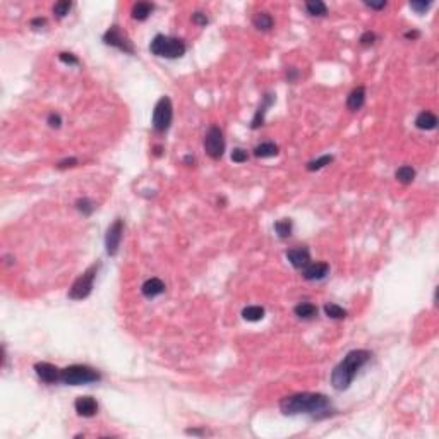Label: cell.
<instances>
[{"mask_svg":"<svg viewBox=\"0 0 439 439\" xmlns=\"http://www.w3.org/2000/svg\"><path fill=\"white\" fill-rule=\"evenodd\" d=\"M172 120H174V107L168 96H161L156 102L155 110H153V129L158 134H165L170 129Z\"/></svg>","mask_w":439,"mask_h":439,"instance_id":"cell-6","label":"cell"},{"mask_svg":"<svg viewBox=\"0 0 439 439\" xmlns=\"http://www.w3.org/2000/svg\"><path fill=\"white\" fill-rule=\"evenodd\" d=\"M71 9H72V2H69V0H60V2H57L55 6H53V14H55V17H58V19H62V17H65L69 14Z\"/></svg>","mask_w":439,"mask_h":439,"instance_id":"cell-29","label":"cell"},{"mask_svg":"<svg viewBox=\"0 0 439 439\" xmlns=\"http://www.w3.org/2000/svg\"><path fill=\"white\" fill-rule=\"evenodd\" d=\"M247 158H249V155H247L246 149L235 148L233 151H232V160H233L235 163H244V161H247Z\"/></svg>","mask_w":439,"mask_h":439,"instance_id":"cell-33","label":"cell"},{"mask_svg":"<svg viewBox=\"0 0 439 439\" xmlns=\"http://www.w3.org/2000/svg\"><path fill=\"white\" fill-rule=\"evenodd\" d=\"M252 24H254V28L259 29V31H269L271 28H273L275 21H273V16H271L269 12L261 11L252 17Z\"/></svg>","mask_w":439,"mask_h":439,"instance_id":"cell-19","label":"cell"},{"mask_svg":"<svg viewBox=\"0 0 439 439\" xmlns=\"http://www.w3.org/2000/svg\"><path fill=\"white\" fill-rule=\"evenodd\" d=\"M376 40H378V36H376L374 31H364L359 38V43L364 45V47H369V45H373Z\"/></svg>","mask_w":439,"mask_h":439,"instance_id":"cell-32","label":"cell"},{"mask_svg":"<svg viewBox=\"0 0 439 439\" xmlns=\"http://www.w3.org/2000/svg\"><path fill=\"white\" fill-rule=\"evenodd\" d=\"M293 312H295V316H298L300 319H312L318 316V307L314 304H311V302H300V304H297L293 307Z\"/></svg>","mask_w":439,"mask_h":439,"instance_id":"cell-21","label":"cell"},{"mask_svg":"<svg viewBox=\"0 0 439 439\" xmlns=\"http://www.w3.org/2000/svg\"><path fill=\"white\" fill-rule=\"evenodd\" d=\"M184 163H185V165H194V163H196V158L191 156V155H187L184 158Z\"/></svg>","mask_w":439,"mask_h":439,"instance_id":"cell-42","label":"cell"},{"mask_svg":"<svg viewBox=\"0 0 439 439\" xmlns=\"http://www.w3.org/2000/svg\"><path fill=\"white\" fill-rule=\"evenodd\" d=\"M436 125H437V117L429 110L420 112L417 115V119H415V127L420 130H432V129H436Z\"/></svg>","mask_w":439,"mask_h":439,"instance_id":"cell-17","label":"cell"},{"mask_svg":"<svg viewBox=\"0 0 439 439\" xmlns=\"http://www.w3.org/2000/svg\"><path fill=\"white\" fill-rule=\"evenodd\" d=\"M161 151H163L161 146H155V148H153V155H155V156H161Z\"/></svg>","mask_w":439,"mask_h":439,"instance_id":"cell-43","label":"cell"},{"mask_svg":"<svg viewBox=\"0 0 439 439\" xmlns=\"http://www.w3.org/2000/svg\"><path fill=\"white\" fill-rule=\"evenodd\" d=\"M205 151L211 160H220L225 153V138L218 125H211L205 134Z\"/></svg>","mask_w":439,"mask_h":439,"instance_id":"cell-7","label":"cell"},{"mask_svg":"<svg viewBox=\"0 0 439 439\" xmlns=\"http://www.w3.org/2000/svg\"><path fill=\"white\" fill-rule=\"evenodd\" d=\"M45 24H47V19H45V17H36V19L31 21V26H33V28H42Z\"/></svg>","mask_w":439,"mask_h":439,"instance_id":"cell-40","label":"cell"},{"mask_svg":"<svg viewBox=\"0 0 439 439\" xmlns=\"http://www.w3.org/2000/svg\"><path fill=\"white\" fill-rule=\"evenodd\" d=\"M275 99H277V98H275L273 93H264V94H262L261 105L257 107L256 114H254V117H252V120H251V129L252 130H256V129H259L261 125H264L266 112H268V108L275 103Z\"/></svg>","mask_w":439,"mask_h":439,"instance_id":"cell-12","label":"cell"},{"mask_svg":"<svg viewBox=\"0 0 439 439\" xmlns=\"http://www.w3.org/2000/svg\"><path fill=\"white\" fill-rule=\"evenodd\" d=\"M328 275H329L328 262H309L306 268H302V277L307 282H319V280H324Z\"/></svg>","mask_w":439,"mask_h":439,"instance_id":"cell-11","label":"cell"},{"mask_svg":"<svg viewBox=\"0 0 439 439\" xmlns=\"http://www.w3.org/2000/svg\"><path fill=\"white\" fill-rule=\"evenodd\" d=\"M292 230H293V221L290 218H283V220H278L275 223V232L280 239H288L292 235Z\"/></svg>","mask_w":439,"mask_h":439,"instance_id":"cell-24","label":"cell"},{"mask_svg":"<svg viewBox=\"0 0 439 439\" xmlns=\"http://www.w3.org/2000/svg\"><path fill=\"white\" fill-rule=\"evenodd\" d=\"M102 381V373L94 367L83 364H74L69 367L62 369L60 373V383L67 384V386H81V384L98 383Z\"/></svg>","mask_w":439,"mask_h":439,"instance_id":"cell-3","label":"cell"},{"mask_svg":"<svg viewBox=\"0 0 439 439\" xmlns=\"http://www.w3.org/2000/svg\"><path fill=\"white\" fill-rule=\"evenodd\" d=\"M122 237H124V220L117 218L114 223L108 227L107 233H105V251L108 256H117L120 249V242Z\"/></svg>","mask_w":439,"mask_h":439,"instance_id":"cell-9","label":"cell"},{"mask_svg":"<svg viewBox=\"0 0 439 439\" xmlns=\"http://www.w3.org/2000/svg\"><path fill=\"white\" fill-rule=\"evenodd\" d=\"M242 318L246 321H251V323H257L264 318V307L261 306H249L242 311Z\"/></svg>","mask_w":439,"mask_h":439,"instance_id":"cell-23","label":"cell"},{"mask_svg":"<svg viewBox=\"0 0 439 439\" xmlns=\"http://www.w3.org/2000/svg\"><path fill=\"white\" fill-rule=\"evenodd\" d=\"M324 314L328 316V318H331V319H345L348 312L343 309V307L338 306V304L329 302V304L324 306Z\"/></svg>","mask_w":439,"mask_h":439,"instance_id":"cell-26","label":"cell"},{"mask_svg":"<svg viewBox=\"0 0 439 439\" xmlns=\"http://www.w3.org/2000/svg\"><path fill=\"white\" fill-rule=\"evenodd\" d=\"M278 153H280V148L275 143H271V141L261 143V144H257V146L254 148V156L256 158H273V156H277Z\"/></svg>","mask_w":439,"mask_h":439,"instance_id":"cell-20","label":"cell"},{"mask_svg":"<svg viewBox=\"0 0 439 439\" xmlns=\"http://www.w3.org/2000/svg\"><path fill=\"white\" fill-rule=\"evenodd\" d=\"M287 259L295 269H302L311 262V251L307 247L288 249V251H287Z\"/></svg>","mask_w":439,"mask_h":439,"instance_id":"cell-13","label":"cell"},{"mask_svg":"<svg viewBox=\"0 0 439 439\" xmlns=\"http://www.w3.org/2000/svg\"><path fill=\"white\" fill-rule=\"evenodd\" d=\"M333 160H334L333 155H323V156H319L318 160H312L307 163L306 168L309 172H318L321 168H324L326 165H329V163H333Z\"/></svg>","mask_w":439,"mask_h":439,"instance_id":"cell-27","label":"cell"},{"mask_svg":"<svg viewBox=\"0 0 439 439\" xmlns=\"http://www.w3.org/2000/svg\"><path fill=\"white\" fill-rule=\"evenodd\" d=\"M306 11L309 12L311 16H316V17H323L328 14V7H326V4L321 2V0H309V2H306Z\"/></svg>","mask_w":439,"mask_h":439,"instance_id":"cell-25","label":"cell"},{"mask_svg":"<svg viewBox=\"0 0 439 439\" xmlns=\"http://www.w3.org/2000/svg\"><path fill=\"white\" fill-rule=\"evenodd\" d=\"M35 373L38 376L42 381L48 383V384H53V383H58L60 381V373L62 369H58L57 365L53 364H48V362H36L35 364Z\"/></svg>","mask_w":439,"mask_h":439,"instance_id":"cell-10","label":"cell"},{"mask_svg":"<svg viewBox=\"0 0 439 439\" xmlns=\"http://www.w3.org/2000/svg\"><path fill=\"white\" fill-rule=\"evenodd\" d=\"M298 78V71L295 69V67H290V69L287 71V81L288 83H293Z\"/></svg>","mask_w":439,"mask_h":439,"instance_id":"cell-38","label":"cell"},{"mask_svg":"<svg viewBox=\"0 0 439 439\" xmlns=\"http://www.w3.org/2000/svg\"><path fill=\"white\" fill-rule=\"evenodd\" d=\"M365 103V88L364 86H357L355 89H352V93L347 98V108L350 112H357L364 107Z\"/></svg>","mask_w":439,"mask_h":439,"instance_id":"cell-16","label":"cell"},{"mask_svg":"<svg viewBox=\"0 0 439 439\" xmlns=\"http://www.w3.org/2000/svg\"><path fill=\"white\" fill-rule=\"evenodd\" d=\"M94 208L96 206H94V202L89 197H79L78 201H76V210L79 213H83L84 216H91Z\"/></svg>","mask_w":439,"mask_h":439,"instance_id":"cell-28","label":"cell"},{"mask_svg":"<svg viewBox=\"0 0 439 439\" xmlns=\"http://www.w3.org/2000/svg\"><path fill=\"white\" fill-rule=\"evenodd\" d=\"M58 60L64 62L67 65H79V58L74 55V53H69V52H62L58 53Z\"/></svg>","mask_w":439,"mask_h":439,"instance_id":"cell-31","label":"cell"},{"mask_svg":"<svg viewBox=\"0 0 439 439\" xmlns=\"http://www.w3.org/2000/svg\"><path fill=\"white\" fill-rule=\"evenodd\" d=\"M365 6L367 7H370V9H374V11H381V9H384L388 6L386 2H384V0H381V2H369V0H365Z\"/></svg>","mask_w":439,"mask_h":439,"instance_id":"cell-37","label":"cell"},{"mask_svg":"<svg viewBox=\"0 0 439 439\" xmlns=\"http://www.w3.org/2000/svg\"><path fill=\"white\" fill-rule=\"evenodd\" d=\"M47 124L50 125L52 129H58L62 125V117L58 114H50L48 119H47Z\"/></svg>","mask_w":439,"mask_h":439,"instance_id":"cell-36","label":"cell"},{"mask_svg":"<svg viewBox=\"0 0 439 439\" xmlns=\"http://www.w3.org/2000/svg\"><path fill=\"white\" fill-rule=\"evenodd\" d=\"M429 7H431V2H425V0H414V2H410V9L417 12V14H424Z\"/></svg>","mask_w":439,"mask_h":439,"instance_id":"cell-30","label":"cell"},{"mask_svg":"<svg viewBox=\"0 0 439 439\" xmlns=\"http://www.w3.org/2000/svg\"><path fill=\"white\" fill-rule=\"evenodd\" d=\"M78 163H79L78 158H65V160L58 161L55 166H57L58 170H65V168H71V166H76Z\"/></svg>","mask_w":439,"mask_h":439,"instance_id":"cell-35","label":"cell"},{"mask_svg":"<svg viewBox=\"0 0 439 439\" xmlns=\"http://www.w3.org/2000/svg\"><path fill=\"white\" fill-rule=\"evenodd\" d=\"M185 50H187V47H185L184 40L166 35H156L151 45H149V52L153 55L163 58H179L184 55Z\"/></svg>","mask_w":439,"mask_h":439,"instance_id":"cell-4","label":"cell"},{"mask_svg":"<svg viewBox=\"0 0 439 439\" xmlns=\"http://www.w3.org/2000/svg\"><path fill=\"white\" fill-rule=\"evenodd\" d=\"M103 43L108 45V47L119 48L120 52L129 53V55H134V45L130 42L129 36L120 29L119 24L110 26V28L105 31V35H103Z\"/></svg>","mask_w":439,"mask_h":439,"instance_id":"cell-8","label":"cell"},{"mask_svg":"<svg viewBox=\"0 0 439 439\" xmlns=\"http://www.w3.org/2000/svg\"><path fill=\"white\" fill-rule=\"evenodd\" d=\"M415 175H417V174H415V168H414V166H410V165H401L400 168L395 172L396 180H398V182H401V184H405V185H409V184L414 182Z\"/></svg>","mask_w":439,"mask_h":439,"instance_id":"cell-22","label":"cell"},{"mask_svg":"<svg viewBox=\"0 0 439 439\" xmlns=\"http://www.w3.org/2000/svg\"><path fill=\"white\" fill-rule=\"evenodd\" d=\"M331 405L329 398L323 393H295V395L285 396L280 401V410L283 415H316L319 412L328 410Z\"/></svg>","mask_w":439,"mask_h":439,"instance_id":"cell-2","label":"cell"},{"mask_svg":"<svg viewBox=\"0 0 439 439\" xmlns=\"http://www.w3.org/2000/svg\"><path fill=\"white\" fill-rule=\"evenodd\" d=\"M185 434H189V436H205L206 431L205 429H185Z\"/></svg>","mask_w":439,"mask_h":439,"instance_id":"cell-39","label":"cell"},{"mask_svg":"<svg viewBox=\"0 0 439 439\" xmlns=\"http://www.w3.org/2000/svg\"><path fill=\"white\" fill-rule=\"evenodd\" d=\"M141 292L146 298H155L165 292V283L160 278H149L143 283Z\"/></svg>","mask_w":439,"mask_h":439,"instance_id":"cell-15","label":"cell"},{"mask_svg":"<svg viewBox=\"0 0 439 439\" xmlns=\"http://www.w3.org/2000/svg\"><path fill=\"white\" fill-rule=\"evenodd\" d=\"M153 9H155V6H153L151 2H138L132 6L130 16H132V19L136 21H146L148 17L151 16Z\"/></svg>","mask_w":439,"mask_h":439,"instance_id":"cell-18","label":"cell"},{"mask_svg":"<svg viewBox=\"0 0 439 439\" xmlns=\"http://www.w3.org/2000/svg\"><path fill=\"white\" fill-rule=\"evenodd\" d=\"M419 36H420V33H419V31H415V29L414 31H407V33H405L407 40H417Z\"/></svg>","mask_w":439,"mask_h":439,"instance_id":"cell-41","label":"cell"},{"mask_svg":"<svg viewBox=\"0 0 439 439\" xmlns=\"http://www.w3.org/2000/svg\"><path fill=\"white\" fill-rule=\"evenodd\" d=\"M99 268H102V262H94V264L89 266L79 278H76V282L72 283V287L69 288L67 297L72 298V300H83V298L91 295L94 280H96Z\"/></svg>","mask_w":439,"mask_h":439,"instance_id":"cell-5","label":"cell"},{"mask_svg":"<svg viewBox=\"0 0 439 439\" xmlns=\"http://www.w3.org/2000/svg\"><path fill=\"white\" fill-rule=\"evenodd\" d=\"M74 409L78 412V415L89 419L98 414V401L93 396H79L74 401Z\"/></svg>","mask_w":439,"mask_h":439,"instance_id":"cell-14","label":"cell"},{"mask_svg":"<svg viewBox=\"0 0 439 439\" xmlns=\"http://www.w3.org/2000/svg\"><path fill=\"white\" fill-rule=\"evenodd\" d=\"M370 357H373V352L364 350V348H357V350L348 352L331 373V384L334 390L338 391L348 390L350 384L354 383L355 376L370 360Z\"/></svg>","mask_w":439,"mask_h":439,"instance_id":"cell-1","label":"cell"},{"mask_svg":"<svg viewBox=\"0 0 439 439\" xmlns=\"http://www.w3.org/2000/svg\"><path fill=\"white\" fill-rule=\"evenodd\" d=\"M192 22H194V24H197V26H206L208 22H210V19H208V16L205 14V12L197 11V12H194V14H192Z\"/></svg>","mask_w":439,"mask_h":439,"instance_id":"cell-34","label":"cell"}]
</instances>
